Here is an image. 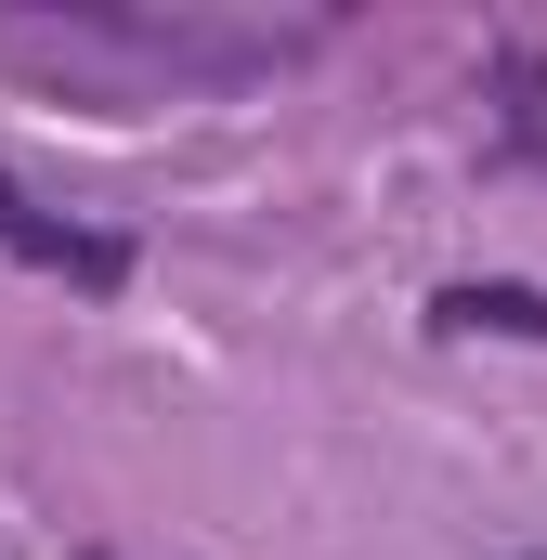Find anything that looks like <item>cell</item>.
<instances>
[{"mask_svg": "<svg viewBox=\"0 0 547 560\" xmlns=\"http://www.w3.org/2000/svg\"><path fill=\"white\" fill-rule=\"evenodd\" d=\"M0 248H13L26 275H66V287H118V275H131V248H118V235L53 222V209H39V196H13V183H0Z\"/></svg>", "mask_w": 547, "mask_h": 560, "instance_id": "cell-1", "label": "cell"}, {"mask_svg": "<svg viewBox=\"0 0 547 560\" xmlns=\"http://www.w3.org/2000/svg\"><path fill=\"white\" fill-rule=\"evenodd\" d=\"M443 326H509V339H547V300H535V287H456V300H443Z\"/></svg>", "mask_w": 547, "mask_h": 560, "instance_id": "cell-2", "label": "cell"}, {"mask_svg": "<svg viewBox=\"0 0 547 560\" xmlns=\"http://www.w3.org/2000/svg\"><path fill=\"white\" fill-rule=\"evenodd\" d=\"M79 560H105V548H79Z\"/></svg>", "mask_w": 547, "mask_h": 560, "instance_id": "cell-3", "label": "cell"}]
</instances>
